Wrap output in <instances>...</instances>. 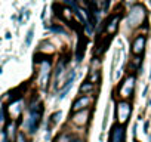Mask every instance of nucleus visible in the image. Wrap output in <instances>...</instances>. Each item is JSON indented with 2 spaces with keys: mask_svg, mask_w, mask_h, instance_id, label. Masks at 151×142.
Returning <instances> with one entry per match:
<instances>
[{
  "mask_svg": "<svg viewBox=\"0 0 151 142\" xmlns=\"http://www.w3.org/2000/svg\"><path fill=\"white\" fill-rule=\"evenodd\" d=\"M42 113H43V108H42V104H37L36 105H31L30 110H28V114H27V118H25V127L30 130V132H34L40 123V118H42Z\"/></svg>",
  "mask_w": 151,
  "mask_h": 142,
  "instance_id": "nucleus-1",
  "label": "nucleus"
},
{
  "mask_svg": "<svg viewBox=\"0 0 151 142\" xmlns=\"http://www.w3.org/2000/svg\"><path fill=\"white\" fill-rule=\"evenodd\" d=\"M130 111L132 110H130V105L127 102L122 101V102L117 104V120H119L120 124H123V123L127 121V118L130 115Z\"/></svg>",
  "mask_w": 151,
  "mask_h": 142,
  "instance_id": "nucleus-2",
  "label": "nucleus"
},
{
  "mask_svg": "<svg viewBox=\"0 0 151 142\" xmlns=\"http://www.w3.org/2000/svg\"><path fill=\"white\" fill-rule=\"evenodd\" d=\"M133 85H135V77L133 76H129L120 86V96L122 98H127L130 96L132 90H133Z\"/></svg>",
  "mask_w": 151,
  "mask_h": 142,
  "instance_id": "nucleus-3",
  "label": "nucleus"
},
{
  "mask_svg": "<svg viewBox=\"0 0 151 142\" xmlns=\"http://www.w3.org/2000/svg\"><path fill=\"white\" fill-rule=\"evenodd\" d=\"M119 21H120V15H111L110 19L105 22V31H107L108 37H111V36L117 31V28H119Z\"/></svg>",
  "mask_w": 151,
  "mask_h": 142,
  "instance_id": "nucleus-4",
  "label": "nucleus"
},
{
  "mask_svg": "<svg viewBox=\"0 0 151 142\" xmlns=\"http://www.w3.org/2000/svg\"><path fill=\"white\" fill-rule=\"evenodd\" d=\"M142 18H144V9L142 8H135L132 12H130V15H129V25L130 27H136V25H139V22L142 21Z\"/></svg>",
  "mask_w": 151,
  "mask_h": 142,
  "instance_id": "nucleus-5",
  "label": "nucleus"
},
{
  "mask_svg": "<svg viewBox=\"0 0 151 142\" xmlns=\"http://www.w3.org/2000/svg\"><path fill=\"white\" fill-rule=\"evenodd\" d=\"M49 71H50V64H49V61H45L42 64V68H40V85H42V87H45L46 83H47Z\"/></svg>",
  "mask_w": 151,
  "mask_h": 142,
  "instance_id": "nucleus-6",
  "label": "nucleus"
},
{
  "mask_svg": "<svg viewBox=\"0 0 151 142\" xmlns=\"http://www.w3.org/2000/svg\"><path fill=\"white\" fill-rule=\"evenodd\" d=\"M144 46H145V37L144 36H138L135 40H133V44H132V50L135 55H142L144 52Z\"/></svg>",
  "mask_w": 151,
  "mask_h": 142,
  "instance_id": "nucleus-7",
  "label": "nucleus"
},
{
  "mask_svg": "<svg viewBox=\"0 0 151 142\" xmlns=\"http://www.w3.org/2000/svg\"><path fill=\"white\" fill-rule=\"evenodd\" d=\"M111 142H124V129L122 124L114 126L111 133Z\"/></svg>",
  "mask_w": 151,
  "mask_h": 142,
  "instance_id": "nucleus-8",
  "label": "nucleus"
},
{
  "mask_svg": "<svg viewBox=\"0 0 151 142\" xmlns=\"http://www.w3.org/2000/svg\"><path fill=\"white\" fill-rule=\"evenodd\" d=\"M88 120H89V111H88V110H85V111L82 110L80 113H76L74 117H73V121H74L76 124H79V126L86 124Z\"/></svg>",
  "mask_w": 151,
  "mask_h": 142,
  "instance_id": "nucleus-9",
  "label": "nucleus"
},
{
  "mask_svg": "<svg viewBox=\"0 0 151 142\" xmlns=\"http://www.w3.org/2000/svg\"><path fill=\"white\" fill-rule=\"evenodd\" d=\"M89 104H91V98H89V96H82V98H79L77 101L74 102V107H73V110H74V111L83 110V108H86Z\"/></svg>",
  "mask_w": 151,
  "mask_h": 142,
  "instance_id": "nucleus-10",
  "label": "nucleus"
},
{
  "mask_svg": "<svg viewBox=\"0 0 151 142\" xmlns=\"http://www.w3.org/2000/svg\"><path fill=\"white\" fill-rule=\"evenodd\" d=\"M58 142H82V141L79 138H76L74 135H62L58 139Z\"/></svg>",
  "mask_w": 151,
  "mask_h": 142,
  "instance_id": "nucleus-11",
  "label": "nucleus"
},
{
  "mask_svg": "<svg viewBox=\"0 0 151 142\" xmlns=\"http://www.w3.org/2000/svg\"><path fill=\"white\" fill-rule=\"evenodd\" d=\"M91 89H93V85H92V83H89V82L80 87V90H82L83 93H86V92H88V90H91Z\"/></svg>",
  "mask_w": 151,
  "mask_h": 142,
  "instance_id": "nucleus-12",
  "label": "nucleus"
},
{
  "mask_svg": "<svg viewBox=\"0 0 151 142\" xmlns=\"http://www.w3.org/2000/svg\"><path fill=\"white\" fill-rule=\"evenodd\" d=\"M17 142H27L24 133H18V136H17Z\"/></svg>",
  "mask_w": 151,
  "mask_h": 142,
  "instance_id": "nucleus-13",
  "label": "nucleus"
}]
</instances>
